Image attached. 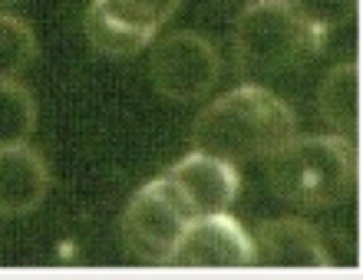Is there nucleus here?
<instances>
[{
	"label": "nucleus",
	"instance_id": "obj_1",
	"mask_svg": "<svg viewBox=\"0 0 363 280\" xmlns=\"http://www.w3.org/2000/svg\"><path fill=\"white\" fill-rule=\"evenodd\" d=\"M297 136V116L281 96L264 86H238L215 99L191 126V148L228 165L268 158Z\"/></svg>",
	"mask_w": 363,
	"mask_h": 280
},
{
	"label": "nucleus",
	"instance_id": "obj_2",
	"mask_svg": "<svg viewBox=\"0 0 363 280\" xmlns=\"http://www.w3.org/2000/svg\"><path fill=\"white\" fill-rule=\"evenodd\" d=\"M357 145L344 136L291 139L268 155V185L294 208H334L357 188Z\"/></svg>",
	"mask_w": 363,
	"mask_h": 280
},
{
	"label": "nucleus",
	"instance_id": "obj_3",
	"mask_svg": "<svg viewBox=\"0 0 363 280\" xmlns=\"http://www.w3.org/2000/svg\"><path fill=\"white\" fill-rule=\"evenodd\" d=\"M327 37L287 0H255L235 23V57L251 76H274L304 66L324 49Z\"/></svg>",
	"mask_w": 363,
	"mask_h": 280
},
{
	"label": "nucleus",
	"instance_id": "obj_4",
	"mask_svg": "<svg viewBox=\"0 0 363 280\" xmlns=\"http://www.w3.org/2000/svg\"><path fill=\"white\" fill-rule=\"evenodd\" d=\"M191 218L195 211H191L189 198L162 175V178L143 185L129 198L123 218H119V234H123L125 251L135 254L139 261L169 264Z\"/></svg>",
	"mask_w": 363,
	"mask_h": 280
},
{
	"label": "nucleus",
	"instance_id": "obj_5",
	"mask_svg": "<svg viewBox=\"0 0 363 280\" xmlns=\"http://www.w3.org/2000/svg\"><path fill=\"white\" fill-rule=\"evenodd\" d=\"M179 4L182 0H93L83 30L103 57H133L152 43Z\"/></svg>",
	"mask_w": 363,
	"mask_h": 280
},
{
	"label": "nucleus",
	"instance_id": "obj_6",
	"mask_svg": "<svg viewBox=\"0 0 363 280\" xmlns=\"http://www.w3.org/2000/svg\"><path fill=\"white\" fill-rule=\"evenodd\" d=\"M149 73H152V86L159 96L172 99V103H195L215 89L221 59L201 33L175 30L155 43Z\"/></svg>",
	"mask_w": 363,
	"mask_h": 280
},
{
	"label": "nucleus",
	"instance_id": "obj_7",
	"mask_svg": "<svg viewBox=\"0 0 363 280\" xmlns=\"http://www.w3.org/2000/svg\"><path fill=\"white\" fill-rule=\"evenodd\" d=\"M169 264L175 267H248L255 264V241L228 211L199 214L179 238Z\"/></svg>",
	"mask_w": 363,
	"mask_h": 280
},
{
	"label": "nucleus",
	"instance_id": "obj_8",
	"mask_svg": "<svg viewBox=\"0 0 363 280\" xmlns=\"http://www.w3.org/2000/svg\"><path fill=\"white\" fill-rule=\"evenodd\" d=\"M165 178L179 188L185 198H189L195 218L199 214H221L228 211L235 198L241 192V175L235 165L221 162L208 152H199L191 148L182 162H175Z\"/></svg>",
	"mask_w": 363,
	"mask_h": 280
},
{
	"label": "nucleus",
	"instance_id": "obj_9",
	"mask_svg": "<svg viewBox=\"0 0 363 280\" xmlns=\"http://www.w3.org/2000/svg\"><path fill=\"white\" fill-rule=\"evenodd\" d=\"M255 261L271 267H330L320 231L301 218H277L255 231Z\"/></svg>",
	"mask_w": 363,
	"mask_h": 280
},
{
	"label": "nucleus",
	"instance_id": "obj_10",
	"mask_svg": "<svg viewBox=\"0 0 363 280\" xmlns=\"http://www.w3.org/2000/svg\"><path fill=\"white\" fill-rule=\"evenodd\" d=\"M50 168L43 155L30 145H13L0 152V214L4 218H23L37 211L47 198Z\"/></svg>",
	"mask_w": 363,
	"mask_h": 280
},
{
	"label": "nucleus",
	"instance_id": "obj_11",
	"mask_svg": "<svg viewBox=\"0 0 363 280\" xmlns=\"http://www.w3.org/2000/svg\"><path fill=\"white\" fill-rule=\"evenodd\" d=\"M317 112L334 136H344L357 145L360 136V63H340L327 73L317 93Z\"/></svg>",
	"mask_w": 363,
	"mask_h": 280
},
{
	"label": "nucleus",
	"instance_id": "obj_12",
	"mask_svg": "<svg viewBox=\"0 0 363 280\" xmlns=\"http://www.w3.org/2000/svg\"><path fill=\"white\" fill-rule=\"evenodd\" d=\"M33 129H37L33 93L13 79H0V152L13 145H27Z\"/></svg>",
	"mask_w": 363,
	"mask_h": 280
},
{
	"label": "nucleus",
	"instance_id": "obj_13",
	"mask_svg": "<svg viewBox=\"0 0 363 280\" xmlns=\"http://www.w3.org/2000/svg\"><path fill=\"white\" fill-rule=\"evenodd\" d=\"M37 33L27 20L0 10V79H17L37 59Z\"/></svg>",
	"mask_w": 363,
	"mask_h": 280
},
{
	"label": "nucleus",
	"instance_id": "obj_14",
	"mask_svg": "<svg viewBox=\"0 0 363 280\" xmlns=\"http://www.w3.org/2000/svg\"><path fill=\"white\" fill-rule=\"evenodd\" d=\"M291 7L307 17L314 27L327 30V33H334L337 27H344L350 20L357 17V7H360V0H287Z\"/></svg>",
	"mask_w": 363,
	"mask_h": 280
},
{
	"label": "nucleus",
	"instance_id": "obj_15",
	"mask_svg": "<svg viewBox=\"0 0 363 280\" xmlns=\"http://www.w3.org/2000/svg\"><path fill=\"white\" fill-rule=\"evenodd\" d=\"M13 4H20V0H0V7H13Z\"/></svg>",
	"mask_w": 363,
	"mask_h": 280
}]
</instances>
